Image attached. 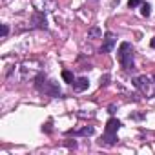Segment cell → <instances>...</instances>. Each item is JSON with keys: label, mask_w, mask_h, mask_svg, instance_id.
Here are the masks:
<instances>
[{"label": "cell", "mask_w": 155, "mask_h": 155, "mask_svg": "<svg viewBox=\"0 0 155 155\" xmlns=\"http://www.w3.org/2000/svg\"><path fill=\"white\" fill-rule=\"evenodd\" d=\"M115 37H113V33H106V38H104V44H102V48H101V53H110L113 48H115Z\"/></svg>", "instance_id": "obj_4"}, {"label": "cell", "mask_w": 155, "mask_h": 155, "mask_svg": "<svg viewBox=\"0 0 155 155\" xmlns=\"http://www.w3.org/2000/svg\"><path fill=\"white\" fill-rule=\"evenodd\" d=\"M33 22H35L38 28H46V18H44V17H40L38 13H35V15H33Z\"/></svg>", "instance_id": "obj_11"}, {"label": "cell", "mask_w": 155, "mask_h": 155, "mask_svg": "<svg viewBox=\"0 0 155 155\" xmlns=\"http://www.w3.org/2000/svg\"><path fill=\"white\" fill-rule=\"evenodd\" d=\"M108 79H110V77H108V75H106V77H102V79H101V88L108 84Z\"/></svg>", "instance_id": "obj_15"}, {"label": "cell", "mask_w": 155, "mask_h": 155, "mask_svg": "<svg viewBox=\"0 0 155 155\" xmlns=\"http://www.w3.org/2000/svg\"><path fill=\"white\" fill-rule=\"evenodd\" d=\"M142 0H128V8H137Z\"/></svg>", "instance_id": "obj_14"}, {"label": "cell", "mask_w": 155, "mask_h": 155, "mask_svg": "<svg viewBox=\"0 0 155 155\" xmlns=\"http://www.w3.org/2000/svg\"><path fill=\"white\" fill-rule=\"evenodd\" d=\"M8 31H9V28L4 24V26H2V37H6V35H8Z\"/></svg>", "instance_id": "obj_16"}, {"label": "cell", "mask_w": 155, "mask_h": 155, "mask_svg": "<svg viewBox=\"0 0 155 155\" xmlns=\"http://www.w3.org/2000/svg\"><path fill=\"white\" fill-rule=\"evenodd\" d=\"M62 79H64L68 84H73V82H75V77H73V73H71V71H68V69H64V71H62Z\"/></svg>", "instance_id": "obj_10"}, {"label": "cell", "mask_w": 155, "mask_h": 155, "mask_svg": "<svg viewBox=\"0 0 155 155\" xmlns=\"http://www.w3.org/2000/svg\"><path fill=\"white\" fill-rule=\"evenodd\" d=\"M117 58L124 69H133V48L130 42H122L117 51Z\"/></svg>", "instance_id": "obj_1"}, {"label": "cell", "mask_w": 155, "mask_h": 155, "mask_svg": "<svg viewBox=\"0 0 155 155\" xmlns=\"http://www.w3.org/2000/svg\"><path fill=\"white\" fill-rule=\"evenodd\" d=\"M133 84L139 88V90H142L146 95H151L153 93V90L150 88V84H151V81L148 79V77H137V79L133 81Z\"/></svg>", "instance_id": "obj_2"}, {"label": "cell", "mask_w": 155, "mask_h": 155, "mask_svg": "<svg viewBox=\"0 0 155 155\" xmlns=\"http://www.w3.org/2000/svg\"><path fill=\"white\" fill-rule=\"evenodd\" d=\"M153 81H155V75H153Z\"/></svg>", "instance_id": "obj_18"}, {"label": "cell", "mask_w": 155, "mask_h": 155, "mask_svg": "<svg viewBox=\"0 0 155 155\" xmlns=\"http://www.w3.org/2000/svg\"><path fill=\"white\" fill-rule=\"evenodd\" d=\"M102 37V29L99 26H91L88 31V38H101Z\"/></svg>", "instance_id": "obj_9"}, {"label": "cell", "mask_w": 155, "mask_h": 155, "mask_svg": "<svg viewBox=\"0 0 155 155\" xmlns=\"http://www.w3.org/2000/svg\"><path fill=\"white\" fill-rule=\"evenodd\" d=\"M150 46H151V48H155V37L151 38V42H150Z\"/></svg>", "instance_id": "obj_17"}, {"label": "cell", "mask_w": 155, "mask_h": 155, "mask_svg": "<svg viewBox=\"0 0 155 155\" xmlns=\"http://www.w3.org/2000/svg\"><path fill=\"white\" fill-rule=\"evenodd\" d=\"M33 4H35V8H37L40 13L51 11V9L55 8V2H53V0H33Z\"/></svg>", "instance_id": "obj_3"}, {"label": "cell", "mask_w": 155, "mask_h": 155, "mask_svg": "<svg viewBox=\"0 0 155 155\" xmlns=\"http://www.w3.org/2000/svg\"><path fill=\"white\" fill-rule=\"evenodd\" d=\"M140 13H142V17H150V13H151V8H150V4H142V9H140Z\"/></svg>", "instance_id": "obj_13"}, {"label": "cell", "mask_w": 155, "mask_h": 155, "mask_svg": "<svg viewBox=\"0 0 155 155\" xmlns=\"http://www.w3.org/2000/svg\"><path fill=\"white\" fill-rule=\"evenodd\" d=\"M119 128H120V120H117V119H110V120L106 122V131L117 133V131H119Z\"/></svg>", "instance_id": "obj_8"}, {"label": "cell", "mask_w": 155, "mask_h": 155, "mask_svg": "<svg viewBox=\"0 0 155 155\" xmlns=\"http://www.w3.org/2000/svg\"><path fill=\"white\" fill-rule=\"evenodd\" d=\"M101 144L115 146V144H117V135H115V133H111V131H106V135H104V139L101 140Z\"/></svg>", "instance_id": "obj_7"}, {"label": "cell", "mask_w": 155, "mask_h": 155, "mask_svg": "<svg viewBox=\"0 0 155 155\" xmlns=\"http://www.w3.org/2000/svg\"><path fill=\"white\" fill-rule=\"evenodd\" d=\"M88 86H90V81L86 79V77H79V79L73 82V88L77 91H84V90H88Z\"/></svg>", "instance_id": "obj_6"}, {"label": "cell", "mask_w": 155, "mask_h": 155, "mask_svg": "<svg viewBox=\"0 0 155 155\" xmlns=\"http://www.w3.org/2000/svg\"><path fill=\"white\" fill-rule=\"evenodd\" d=\"M44 93H48V95H51V97H58V95H60V88L51 81V82H46V84H44Z\"/></svg>", "instance_id": "obj_5"}, {"label": "cell", "mask_w": 155, "mask_h": 155, "mask_svg": "<svg viewBox=\"0 0 155 155\" xmlns=\"http://www.w3.org/2000/svg\"><path fill=\"white\" fill-rule=\"evenodd\" d=\"M93 128L91 126H84L82 130H79V131H75V135H93Z\"/></svg>", "instance_id": "obj_12"}]
</instances>
